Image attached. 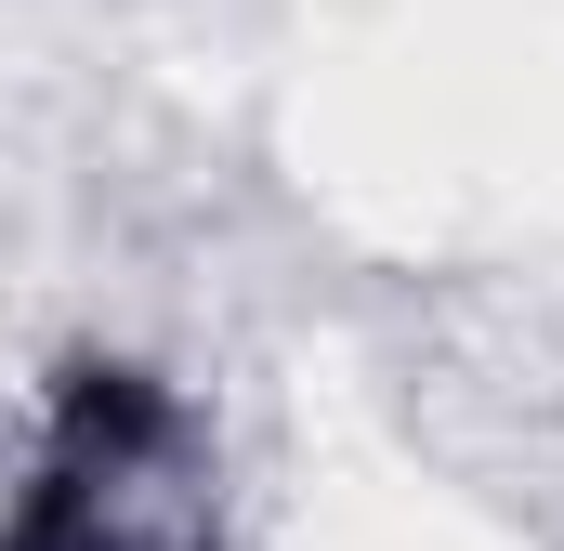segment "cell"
Segmentation results:
<instances>
[{
    "instance_id": "obj_1",
    "label": "cell",
    "mask_w": 564,
    "mask_h": 551,
    "mask_svg": "<svg viewBox=\"0 0 564 551\" xmlns=\"http://www.w3.org/2000/svg\"><path fill=\"white\" fill-rule=\"evenodd\" d=\"M0 551H224L210 539L197 420L171 408V381H144L119 355H79L53 381V408H40Z\"/></svg>"
}]
</instances>
